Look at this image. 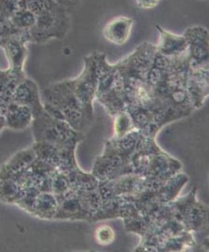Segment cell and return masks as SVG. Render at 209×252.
Returning a JSON list of instances; mask_svg holds the SVG:
<instances>
[{
  "label": "cell",
  "instance_id": "obj_1",
  "mask_svg": "<svg viewBox=\"0 0 209 252\" xmlns=\"http://www.w3.org/2000/svg\"><path fill=\"white\" fill-rule=\"evenodd\" d=\"M99 52L84 58L83 72L74 79L57 82L41 94L44 108L52 117L82 132L93 122V102L99 78Z\"/></svg>",
  "mask_w": 209,
  "mask_h": 252
},
{
  "label": "cell",
  "instance_id": "obj_2",
  "mask_svg": "<svg viewBox=\"0 0 209 252\" xmlns=\"http://www.w3.org/2000/svg\"><path fill=\"white\" fill-rule=\"evenodd\" d=\"M184 36L188 42L189 65L191 69L209 68V32L201 26L190 27Z\"/></svg>",
  "mask_w": 209,
  "mask_h": 252
},
{
  "label": "cell",
  "instance_id": "obj_3",
  "mask_svg": "<svg viewBox=\"0 0 209 252\" xmlns=\"http://www.w3.org/2000/svg\"><path fill=\"white\" fill-rule=\"evenodd\" d=\"M134 20L128 16H116L108 22L104 28L103 34L108 42L115 45H123L130 40Z\"/></svg>",
  "mask_w": 209,
  "mask_h": 252
},
{
  "label": "cell",
  "instance_id": "obj_4",
  "mask_svg": "<svg viewBox=\"0 0 209 252\" xmlns=\"http://www.w3.org/2000/svg\"><path fill=\"white\" fill-rule=\"evenodd\" d=\"M158 32L157 51L165 57H177L188 51V42L184 35L180 36L164 30L160 26H156Z\"/></svg>",
  "mask_w": 209,
  "mask_h": 252
},
{
  "label": "cell",
  "instance_id": "obj_5",
  "mask_svg": "<svg viewBox=\"0 0 209 252\" xmlns=\"http://www.w3.org/2000/svg\"><path fill=\"white\" fill-rule=\"evenodd\" d=\"M115 122V137L120 138L134 130L136 127L131 117L127 112H120L116 114Z\"/></svg>",
  "mask_w": 209,
  "mask_h": 252
},
{
  "label": "cell",
  "instance_id": "obj_6",
  "mask_svg": "<svg viewBox=\"0 0 209 252\" xmlns=\"http://www.w3.org/2000/svg\"><path fill=\"white\" fill-rule=\"evenodd\" d=\"M95 237L99 244H101L103 246H106L114 241L115 231L110 226L103 225L96 230Z\"/></svg>",
  "mask_w": 209,
  "mask_h": 252
},
{
  "label": "cell",
  "instance_id": "obj_7",
  "mask_svg": "<svg viewBox=\"0 0 209 252\" xmlns=\"http://www.w3.org/2000/svg\"><path fill=\"white\" fill-rule=\"evenodd\" d=\"M18 35L11 27V23L0 13V46L11 36ZM20 36V35H18ZM21 37V36H20Z\"/></svg>",
  "mask_w": 209,
  "mask_h": 252
},
{
  "label": "cell",
  "instance_id": "obj_8",
  "mask_svg": "<svg viewBox=\"0 0 209 252\" xmlns=\"http://www.w3.org/2000/svg\"><path fill=\"white\" fill-rule=\"evenodd\" d=\"M162 0H135L136 6L141 10H152Z\"/></svg>",
  "mask_w": 209,
  "mask_h": 252
},
{
  "label": "cell",
  "instance_id": "obj_9",
  "mask_svg": "<svg viewBox=\"0 0 209 252\" xmlns=\"http://www.w3.org/2000/svg\"><path fill=\"white\" fill-rule=\"evenodd\" d=\"M54 1L62 5L63 7H65L69 11L77 8L82 2V0H54Z\"/></svg>",
  "mask_w": 209,
  "mask_h": 252
}]
</instances>
